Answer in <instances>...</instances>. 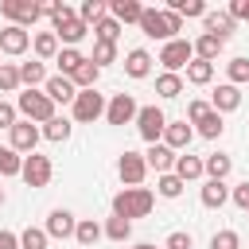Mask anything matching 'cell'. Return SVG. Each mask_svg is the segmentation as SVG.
Segmentation results:
<instances>
[{"instance_id":"obj_1","label":"cell","mask_w":249,"mask_h":249,"mask_svg":"<svg viewBox=\"0 0 249 249\" xmlns=\"http://www.w3.org/2000/svg\"><path fill=\"white\" fill-rule=\"evenodd\" d=\"M152 206H156V195H152L148 187H121V191L113 195V218H124V222L148 218Z\"/></svg>"},{"instance_id":"obj_2","label":"cell","mask_w":249,"mask_h":249,"mask_svg":"<svg viewBox=\"0 0 249 249\" xmlns=\"http://www.w3.org/2000/svg\"><path fill=\"white\" fill-rule=\"evenodd\" d=\"M51 31L58 35V43H62V47H78V43L89 35V27L78 19V12H74L70 4H58V12L51 16Z\"/></svg>"},{"instance_id":"obj_3","label":"cell","mask_w":249,"mask_h":249,"mask_svg":"<svg viewBox=\"0 0 249 249\" xmlns=\"http://www.w3.org/2000/svg\"><path fill=\"white\" fill-rule=\"evenodd\" d=\"M16 109H19V117L31 121V124H47V121L58 117V113H54V101H51L43 89H23L19 101H16Z\"/></svg>"},{"instance_id":"obj_4","label":"cell","mask_w":249,"mask_h":249,"mask_svg":"<svg viewBox=\"0 0 249 249\" xmlns=\"http://www.w3.org/2000/svg\"><path fill=\"white\" fill-rule=\"evenodd\" d=\"M191 58H195V43H187V39H171V43L160 47V58H156V62H163V74H179V70L191 66Z\"/></svg>"},{"instance_id":"obj_5","label":"cell","mask_w":249,"mask_h":249,"mask_svg":"<svg viewBox=\"0 0 249 249\" xmlns=\"http://www.w3.org/2000/svg\"><path fill=\"white\" fill-rule=\"evenodd\" d=\"M0 16H4L8 23H16V27H35V23L43 19V8H39L35 0H4V4H0Z\"/></svg>"},{"instance_id":"obj_6","label":"cell","mask_w":249,"mask_h":249,"mask_svg":"<svg viewBox=\"0 0 249 249\" xmlns=\"http://www.w3.org/2000/svg\"><path fill=\"white\" fill-rule=\"evenodd\" d=\"M163 128H167L163 109H160V105H140V113H136V132H140L148 144H160V140H163Z\"/></svg>"},{"instance_id":"obj_7","label":"cell","mask_w":249,"mask_h":249,"mask_svg":"<svg viewBox=\"0 0 249 249\" xmlns=\"http://www.w3.org/2000/svg\"><path fill=\"white\" fill-rule=\"evenodd\" d=\"M97 117H105V93H97V89H78V97H74V121L93 124Z\"/></svg>"},{"instance_id":"obj_8","label":"cell","mask_w":249,"mask_h":249,"mask_svg":"<svg viewBox=\"0 0 249 249\" xmlns=\"http://www.w3.org/2000/svg\"><path fill=\"white\" fill-rule=\"evenodd\" d=\"M23 183L27 187H47L51 183V175H54V163H51V156H39V152H31V156H23Z\"/></svg>"},{"instance_id":"obj_9","label":"cell","mask_w":249,"mask_h":249,"mask_svg":"<svg viewBox=\"0 0 249 249\" xmlns=\"http://www.w3.org/2000/svg\"><path fill=\"white\" fill-rule=\"evenodd\" d=\"M117 175H121L124 187H140L144 175H148V160H144L140 152H121V160H117Z\"/></svg>"},{"instance_id":"obj_10","label":"cell","mask_w":249,"mask_h":249,"mask_svg":"<svg viewBox=\"0 0 249 249\" xmlns=\"http://www.w3.org/2000/svg\"><path fill=\"white\" fill-rule=\"evenodd\" d=\"M140 31H144L148 39H163V43H171V39H175V31H171V23H167V12H163V8H144V16H140Z\"/></svg>"},{"instance_id":"obj_11","label":"cell","mask_w":249,"mask_h":249,"mask_svg":"<svg viewBox=\"0 0 249 249\" xmlns=\"http://www.w3.org/2000/svg\"><path fill=\"white\" fill-rule=\"evenodd\" d=\"M136 113H140V105H136L132 93H113V101L105 105V121L109 124H128V121H136Z\"/></svg>"},{"instance_id":"obj_12","label":"cell","mask_w":249,"mask_h":249,"mask_svg":"<svg viewBox=\"0 0 249 249\" xmlns=\"http://www.w3.org/2000/svg\"><path fill=\"white\" fill-rule=\"evenodd\" d=\"M39 136H43V128H39V124H31V121H23V117L12 124V148H16L19 156H31V152H35V144H39Z\"/></svg>"},{"instance_id":"obj_13","label":"cell","mask_w":249,"mask_h":249,"mask_svg":"<svg viewBox=\"0 0 249 249\" xmlns=\"http://www.w3.org/2000/svg\"><path fill=\"white\" fill-rule=\"evenodd\" d=\"M47 237H58V241H66V237H74V230H78V218L70 214V210H62V206H54L51 214H47Z\"/></svg>"},{"instance_id":"obj_14","label":"cell","mask_w":249,"mask_h":249,"mask_svg":"<svg viewBox=\"0 0 249 249\" xmlns=\"http://www.w3.org/2000/svg\"><path fill=\"white\" fill-rule=\"evenodd\" d=\"M27 47H31V31H27V27L8 23V27L0 31V54H12V58H16V54H23Z\"/></svg>"},{"instance_id":"obj_15","label":"cell","mask_w":249,"mask_h":249,"mask_svg":"<svg viewBox=\"0 0 249 249\" xmlns=\"http://www.w3.org/2000/svg\"><path fill=\"white\" fill-rule=\"evenodd\" d=\"M191 140H195V128H191V121H187V117H183V121H167V128H163V144H167L175 156H179Z\"/></svg>"},{"instance_id":"obj_16","label":"cell","mask_w":249,"mask_h":249,"mask_svg":"<svg viewBox=\"0 0 249 249\" xmlns=\"http://www.w3.org/2000/svg\"><path fill=\"white\" fill-rule=\"evenodd\" d=\"M144 160H148V171H156V175H167V171H175V152L160 140V144H148V152H144Z\"/></svg>"},{"instance_id":"obj_17","label":"cell","mask_w":249,"mask_h":249,"mask_svg":"<svg viewBox=\"0 0 249 249\" xmlns=\"http://www.w3.org/2000/svg\"><path fill=\"white\" fill-rule=\"evenodd\" d=\"M210 109H214V113H222V117H226V113H233V109H241V89H237V86H230V82H222V86L210 93Z\"/></svg>"},{"instance_id":"obj_18","label":"cell","mask_w":249,"mask_h":249,"mask_svg":"<svg viewBox=\"0 0 249 249\" xmlns=\"http://www.w3.org/2000/svg\"><path fill=\"white\" fill-rule=\"evenodd\" d=\"M202 27H206V35H218V39L226 43V39L237 31V19H233L230 12H206V16H202Z\"/></svg>"},{"instance_id":"obj_19","label":"cell","mask_w":249,"mask_h":249,"mask_svg":"<svg viewBox=\"0 0 249 249\" xmlns=\"http://www.w3.org/2000/svg\"><path fill=\"white\" fill-rule=\"evenodd\" d=\"M43 93H47V97H51L54 105H58V101H62V105H66V101L74 105V97H78V86H74V82H70L66 74H54V78H47Z\"/></svg>"},{"instance_id":"obj_20","label":"cell","mask_w":249,"mask_h":249,"mask_svg":"<svg viewBox=\"0 0 249 249\" xmlns=\"http://www.w3.org/2000/svg\"><path fill=\"white\" fill-rule=\"evenodd\" d=\"M124 74H128V78H136V82H140V78H148V74H152V54H148L144 47H132V51L124 54Z\"/></svg>"},{"instance_id":"obj_21","label":"cell","mask_w":249,"mask_h":249,"mask_svg":"<svg viewBox=\"0 0 249 249\" xmlns=\"http://www.w3.org/2000/svg\"><path fill=\"white\" fill-rule=\"evenodd\" d=\"M31 51H35V58H39V62H51V58H58L62 43H58V35H54V31H39V35L31 39Z\"/></svg>"},{"instance_id":"obj_22","label":"cell","mask_w":249,"mask_h":249,"mask_svg":"<svg viewBox=\"0 0 249 249\" xmlns=\"http://www.w3.org/2000/svg\"><path fill=\"white\" fill-rule=\"evenodd\" d=\"M175 175H179L183 183H195V179H202V175H206V160L187 152V156H179V160H175Z\"/></svg>"},{"instance_id":"obj_23","label":"cell","mask_w":249,"mask_h":249,"mask_svg":"<svg viewBox=\"0 0 249 249\" xmlns=\"http://www.w3.org/2000/svg\"><path fill=\"white\" fill-rule=\"evenodd\" d=\"M198 198H202V206H206V210H222V206H226V198H230V187H226L222 179H206Z\"/></svg>"},{"instance_id":"obj_24","label":"cell","mask_w":249,"mask_h":249,"mask_svg":"<svg viewBox=\"0 0 249 249\" xmlns=\"http://www.w3.org/2000/svg\"><path fill=\"white\" fill-rule=\"evenodd\" d=\"M109 16L124 27V23H140V16H144V4H136V0H113L109 4Z\"/></svg>"},{"instance_id":"obj_25","label":"cell","mask_w":249,"mask_h":249,"mask_svg":"<svg viewBox=\"0 0 249 249\" xmlns=\"http://www.w3.org/2000/svg\"><path fill=\"white\" fill-rule=\"evenodd\" d=\"M222 51H226V43H222L218 35H206V31H202V35L195 39V58H202V62H214Z\"/></svg>"},{"instance_id":"obj_26","label":"cell","mask_w":249,"mask_h":249,"mask_svg":"<svg viewBox=\"0 0 249 249\" xmlns=\"http://www.w3.org/2000/svg\"><path fill=\"white\" fill-rule=\"evenodd\" d=\"M101 237H105V226H97L93 218H78V230H74V241H78V245L89 249V245H97Z\"/></svg>"},{"instance_id":"obj_27","label":"cell","mask_w":249,"mask_h":249,"mask_svg":"<svg viewBox=\"0 0 249 249\" xmlns=\"http://www.w3.org/2000/svg\"><path fill=\"white\" fill-rule=\"evenodd\" d=\"M19 82H23L27 89H35V86H47V66H43L39 58H31V62H19Z\"/></svg>"},{"instance_id":"obj_28","label":"cell","mask_w":249,"mask_h":249,"mask_svg":"<svg viewBox=\"0 0 249 249\" xmlns=\"http://www.w3.org/2000/svg\"><path fill=\"white\" fill-rule=\"evenodd\" d=\"M97 78H101V66H93L89 58H86V62L70 74V82H74L78 89H97Z\"/></svg>"},{"instance_id":"obj_29","label":"cell","mask_w":249,"mask_h":249,"mask_svg":"<svg viewBox=\"0 0 249 249\" xmlns=\"http://www.w3.org/2000/svg\"><path fill=\"white\" fill-rule=\"evenodd\" d=\"M230 171H233V160H230L226 152H210V156H206V179H222V183H226Z\"/></svg>"},{"instance_id":"obj_30","label":"cell","mask_w":249,"mask_h":249,"mask_svg":"<svg viewBox=\"0 0 249 249\" xmlns=\"http://www.w3.org/2000/svg\"><path fill=\"white\" fill-rule=\"evenodd\" d=\"M187 82H191V86H210V82H214V62L191 58V66H187Z\"/></svg>"},{"instance_id":"obj_31","label":"cell","mask_w":249,"mask_h":249,"mask_svg":"<svg viewBox=\"0 0 249 249\" xmlns=\"http://www.w3.org/2000/svg\"><path fill=\"white\" fill-rule=\"evenodd\" d=\"M195 124H198L195 132H198V136H206V140H218V136L226 132V121H222V113H214V109H210L202 121H195Z\"/></svg>"},{"instance_id":"obj_32","label":"cell","mask_w":249,"mask_h":249,"mask_svg":"<svg viewBox=\"0 0 249 249\" xmlns=\"http://www.w3.org/2000/svg\"><path fill=\"white\" fill-rule=\"evenodd\" d=\"M54 62H58V74H66V78H70V74H74V70H78V66L86 62V54H82L78 47H62Z\"/></svg>"},{"instance_id":"obj_33","label":"cell","mask_w":249,"mask_h":249,"mask_svg":"<svg viewBox=\"0 0 249 249\" xmlns=\"http://www.w3.org/2000/svg\"><path fill=\"white\" fill-rule=\"evenodd\" d=\"M156 93H160L163 101L179 97V93H183V74H160V78H156Z\"/></svg>"},{"instance_id":"obj_34","label":"cell","mask_w":249,"mask_h":249,"mask_svg":"<svg viewBox=\"0 0 249 249\" xmlns=\"http://www.w3.org/2000/svg\"><path fill=\"white\" fill-rule=\"evenodd\" d=\"M167 8H171V12H179L183 19H195V16L202 19V16L210 12V8L202 4V0H167Z\"/></svg>"},{"instance_id":"obj_35","label":"cell","mask_w":249,"mask_h":249,"mask_svg":"<svg viewBox=\"0 0 249 249\" xmlns=\"http://www.w3.org/2000/svg\"><path fill=\"white\" fill-rule=\"evenodd\" d=\"M183 187H187V183H183L175 171H167V175H156V191H160L163 198H179V195H183Z\"/></svg>"},{"instance_id":"obj_36","label":"cell","mask_w":249,"mask_h":249,"mask_svg":"<svg viewBox=\"0 0 249 249\" xmlns=\"http://www.w3.org/2000/svg\"><path fill=\"white\" fill-rule=\"evenodd\" d=\"M105 8H109V4H101V0H82V8H78V19H82L86 27H93L97 19H105Z\"/></svg>"},{"instance_id":"obj_37","label":"cell","mask_w":249,"mask_h":249,"mask_svg":"<svg viewBox=\"0 0 249 249\" xmlns=\"http://www.w3.org/2000/svg\"><path fill=\"white\" fill-rule=\"evenodd\" d=\"M23 171V156L8 144V148H0V175H19Z\"/></svg>"},{"instance_id":"obj_38","label":"cell","mask_w":249,"mask_h":249,"mask_svg":"<svg viewBox=\"0 0 249 249\" xmlns=\"http://www.w3.org/2000/svg\"><path fill=\"white\" fill-rule=\"evenodd\" d=\"M117 35H121V23H117L113 16H105V19L93 23V39H101V43H117Z\"/></svg>"},{"instance_id":"obj_39","label":"cell","mask_w":249,"mask_h":249,"mask_svg":"<svg viewBox=\"0 0 249 249\" xmlns=\"http://www.w3.org/2000/svg\"><path fill=\"white\" fill-rule=\"evenodd\" d=\"M89 62H93V66H109V62H117V43H101V39H93V54H89Z\"/></svg>"},{"instance_id":"obj_40","label":"cell","mask_w":249,"mask_h":249,"mask_svg":"<svg viewBox=\"0 0 249 249\" xmlns=\"http://www.w3.org/2000/svg\"><path fill=\"white\" fill-rule=\"evenodd\" d=\"M226 74H230V86H241V82H249V58H245V54L230 58V62H226Z\"/></svg>"},{"instance_id":"obj_41","label":"cell","mask_w":249,"mask_h":249,"mask_svg":"<svg viewBox=\"0 0 249 249\" xmlns=\"http://www.w3.org/2000/svg\"><path fill=\"white\" fill-rule=\"evenodd\" d=\"M47 230H39V226H27L23 233H19V249H47Z\"/></svg>"},{"instance_id":"obj_42","label":"cell","mask_w":249,"mask_h":249,"mask_svg":"<svg viewBox=\"0 0 249 249\" xmlns=\"http://www.w3.org/2000/svg\"><path fill=\"white\" fill-rule=\"evenodd\" d=\"M43 136H47V140H54V144H62V140L70 136V121H66V117L47 121V124H43Z\"/></svg>"},{"instance_id":"obj_43","label":"cell","mask_w":249,"mask_h":249,"mask_svg":"<svg viewBox=\"0 0 249 249\" xmlns=\"http://www.w3.org/2000/svg\"><path fill=\"white\" fill-rule=\"evenodd\" d=\"M105 237H109V241H128V237H132V222L109 218V222H105Z\"/></svg>"},{"instance_id":"obj_44","label":"cell","mask_w":249,"mask_h":249,"mask_svg":"<svg viewBox=\"0 0 249 249\" xmlns=\"http://www.w3.org/2000/svg\"><path fill=\"white\" fill-rule=\"evenodd\" d=\"M23 82H19V66H8L4 62V70H0V93H16Z\"/></svg>"},{"instance_id":"obj_45","label":"cell","mask_w":249,"mask_h":249,"mask_svg":"<svg viewBox=\"0 0 249 249\" xmlns=\"http://www.w3.org/2000/svg\"><path fill=\"white\" fill-rule=\"evenodd\" d=\"M210 249H241V237H237L233 230H218V233L210 237Z\"/></svg>"},{"instance_id":"obj_46","label":"cell","mask_w":249,"mask_h":249,"mask_svg":"<svg viewBox=\"0 0 249 249\" xmlns=\"http://www.w3.org/2000/svg\"><path fill=\"white\" fill-rule=\"evenodd\" d=\"M206 113H210V101H202V97H195V101L187 105V121H191V124H195V121H202Z\"/></svg>"},{"instance_id":"obj_47","label":"cell","mask_w":249,"mask_h":249,"mask_svg":"<svg viewBox=\"0 0 249 249\" xmlns=\"http://www.w3.org/2000/svg\"><path fill=\"white\" fill-rule=\"evenodd\" d=\"M163 249H191V233H187V230H175V233H167Z\"/></svg>"},{"instance_id":"obj_48","label":"cell","mask_w":249,"mask_h":249,"mask_svg":"<svg viewBox=\"0 0 249 249\" xmlns=\"http://www.w3.org/2000/svg\"><path fill=\"white\" fill-rule=\"evenodd\" d=\"M19 121V109L16 105H8V101H0V128H8L12 132V124Z\"/></svg>"},{"instance_id":"obj_49","label":"cell","mask_w":249,"mask_h":249,"mask_svg":"<svg viewBox=\"0 0 249 249\" xmlns=\"http://www.w3.org/2000/svg\"><path fill=\"white\" fill-rule=\"evenodd\" d=\"M230 198H233V206H241V210H249V179H245V183H237V187L230 191Z\"/></svg>"},{"instance_id":"obj_50","label":"cell","mask_w":249,"mask_h":249,"mask_svg":"<svg viewBox=\"0 0 249 249\" xmlns=\"http://www.w3.org/2000/svg\"><path fill=\"white\" fill-rule=\"evenodd\" d=\"M237 23H249V0H230V8H226Z\"/></svg>"},{"instance_id":"obj_51","label":"cell","mask_w":249,"mask_h":249,"mask_svg":"<svg viewBox=\"0 0 249 249\" xmlns=\"http://www.w3.org/2000/svg\"><path fill=\"white\" fill-rule=\"evenodd\" d=\"M0 249H19V233H12V230H0Z\"/></svg>"},{"instance_id":"obj_52","label":"cell","mask_w":249,"mask_h":249,"mask_svg":"<svg viewBox=\"0 0 249 249\" xmlns=\"http://www.w3.org/2000/svg\"><path fill=\"white\" fill-rule=\"evenodd\" d=\"M132 249H156V245H148V241H140V245H132Z\"/></svg>"},{"instance_id":"obj_53","label":"cell","mask_w":249,"mask_h":249,"mask_svg":"<svg viewBox=\"0 0 249 249\" xmlns=\"http://www.w3.org/2000/svg\"><path fill=\"white\" fill-rule=\"evenodd\" d=\"M0 206H4V187H0Z\"/></svg>"},{"instance_id":"obj_54","label":"cell","mask_w":249,"mask_h":249,"mask_svg":"<svg viewBox=\"0 0 249 249\" xmlns=\"http://www.w3.org/2000/svg\"><path fill=\"white\" fill-rule=\"evenodd\" d=\"M0 70H4V62H0Z\"/></svg>"}]
</instances>
